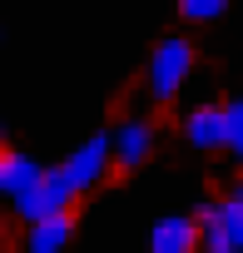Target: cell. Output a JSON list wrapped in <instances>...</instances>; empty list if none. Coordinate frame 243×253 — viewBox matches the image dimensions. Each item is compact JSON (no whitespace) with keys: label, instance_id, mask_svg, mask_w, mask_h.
<instances>
[{"label":"cell","instance_id":"2","mask_svg":"<svg viewBox=\"0 0 243 253\" xmlns=\"http://www.w3.org/2000/svg\"><path fill=\"white\" fill-rule=\"evenodd\" d=\"M109 159H114V134L109 129H99V134H89L65 164H60V174H65V184H70V194H89L104 174H109Z\"/></svg>","mask_w":243,"mask_h":253},{"label":"cell","instance_id":"6","mask_svg":"<svg viewBox=\"0 0 243 253\" xmlns=\"http://www.w3.org/2000/svg\"><path fill=\"white\" fill-rule=\"evenodd\" d=\"M184 134L194 149H223L228 144V119H223V104H199L189 119H184Z\"/></svg>","mask_w":243,"mask_h":253},{"label":"cell","instance_id":"11","mask_svg":"<svg viewBox=\"0 0 243 253\" xmlns=\"http://www.w3.org/2000/svg\"><path fill=\"white\" fill-rule=\"evenodd\" d=\"M228 5H223V0H184V5H179V15L184 20H218Z\"/></svg>","mask_w":243,"mask_h":253},{"label":"cell","instance_id":"8","mask_svg":"<svg viewBox=\"0 0 243 253\" xmlns=\"http://www.w3.org/2000/svg\"><path fill=\"white\" fill-rule=\"evenodd\" d=\"M70 238H75V213H60V218L30 223V233H25V253H65Z\"/></svg>","mask_w":243,"mask_h":253},{"label":"cell","instance_id":"10","mask_svg":"<svg viewBox=\"0 0 243 253\" xmlns=\"http://www.w3.org/2000/svg\"><path fill=\"white\" fill-rule=\"evenodd\" d=\"M223 119H228V149H233L238 164H243V99L223 104Z\"/></svg>","mask_w":243,"mask_h":253},{"label":"cell","instance_id":"1","mask_svg":"<svg viewBox=\"0 0 243 253\" xmlns=\"http://www.w3.org/2000/svg\"><path fill=\"white\" fill-rule=\"evenodd\" d=\"M189 70H194V45H189L184 35H164V40L154 45V55H149V94H154L159 104H169V99L184 89Z\"/></svg>","mask_w":243,"mask_h":253},{"label":"cell","instance_id":"14","mask_svg":"<svg viewBox=\"0 0 243 253\" xmlns=\"http://www.w3.org/2000/svg\"><path fill=\"white\" fill-rule=\"evenodd\" d=\"M0 233H5V213H0Z\"/></svg>","mask_w":243,"mask_h":253},{"label":"cell","instance_id":"13","mask_svg":"<svg viewBox=\"0 0 243 253\" xmlns=\"http://www.w3.org/2000/svg\"><path fill=\"white\" fill-rule=\"evenodd\" d=\"M0 154H5V119H0Z\"/></svg>","mask_w":243,"mask_h":253},{"label":"cell","instance_id":"9","mask_svg":"<svg viewBox=\"0 0 243 253\" xmlns=\"http://www.w3.org/2000/svg\"><path fill=\"white\" fill-rule=\"evenodd\" d=\"M194 223H199V243H203V253H238V248L228 243L223 223H218V204H199Z\"/></svg>","mask_w":243,"mask_h":253},{"label":"cell","instance_id":"3","mask_svg":"<svg viewBox=\"0 0 243 253\" xmlns=\"http://www.w3.org/2000/svg\"><path fill=\"white\" fill-rule=\"evenodd\" d=\"M70 199H75V194H70L65 174H60V169H45V174L35 179V189L15 199V213H20L25 223H45V218L70 213Z\"/></svg>","mask_w":243,"mask_h":253},{"label":"cell","instance_id":"4","mask_svg":"<svg viewBox=\"0 0 243 253\" xmlns=\"http://www.w3.org/2000/svg\"><path fill=\"white\" fill-rule=\"evenodd\" d=\"M154 154V124L149 119H124L119 124V134H114V169L119 174H129V169H139L144 159Z\"/></svg>","mask_w":243,"mask_h":253},{"label":"cell","instance_id":"12","mask_svg":"<svg viewBox=\"0 0 243 253\" xmlns=\"http://www.w3.org/2000/svg\"><path fill=\"white\" fill-rule=\"evenodd\" d=\"M228 204H233V209H238V213H243V184H238V189H233V194H228Z\"/></svg>","mask_w":243,"mask_h":253},{"label":"cell","instance_id":"7","mask_svg":"<svg viewBox=\"0 0 243 253\" xmlns=\"http://www.w3.org/2000/svg\"><path fill=\"white\" fill-rule=\"evenodd\" d=\"M45 169L30 159V154H20V149H5L0 154V199H20V194H30L35 189V179H40Z\"/></svg>","mask_w":243,"mask_h":253},{"label":"cell","instance_id":"5","mask_svg":"<svg viewBox=\"0 0 243 253\" xmlns=\"http://www.w3.org/2000/svg\"><path fill=\"white\" fill-rule=\"evenodd\" d=\"M149 253H199V223L184 213H169L149 233Z\"/></svg>","mask_w":243,"mask_h":253}]
</instances>
